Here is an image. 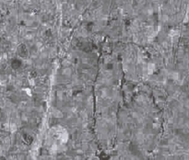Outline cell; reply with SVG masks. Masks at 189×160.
<instances>
[{
    "label": "cell",
    "mask_w": 189,
    "mask_h": 160,
    "mask_svg": "<svg viewBox=\"0 0 189 160\" xmlns=\"http://www.w3.org/2000/svg\"><path fill=\"white\" fill-rule=\"evenodd\" d=\"M18 54L21 56H22V57H25L28 54V50H27L26 46L24 44H21V46L18 47Z\"/></svg>",
    "instance_id": "obj_1"
},
{
    "label": "cell",
    "mask_w": 189,
    "mask_h": 160,
    "mask_svg": "<svg viewBox=\"0 0 189 160\" xmlns=\"http://www.w3.org/2000/svg\"><path fill=\"white\" fill-rule=\"evenodd\" d=\"M11 65H12V67L13 68H18V67H19L21 66V61H18V60H17V59H14L13 61H12V63H11Z\"/></svg>",
    "instance_id": "obj_2"
}]
</instances>
